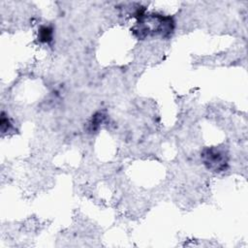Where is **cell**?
<instances>
[{"label":"cell","instance_id":"1","mask_svg":"<svg viewBox=\"0 0 248 248\" xmlns=\"http://www.w3.org/2000/svg\"><path fill=\"white\" fill-rule=\"evenodd\" d=\"M173 21L170 16H163L160 15H152L150 16H142V20H139L140 33H144V35L149 34H162L167 35L172 31Z\"/></svg>","mask_w":248,"mask_h":248},{"label":"cell","instance_id":"3","mask_svg":"<svg viewBox=\"0 0 248 248\" xmlns=\"http://www.w3.org/2000/svg\"><path fill=\"white\" fill-rule=\"evenodd\" d=\"M39 40L43 43H48L52 40V30L47 26H43L39 31Z\"/></svg>","mask_w":248,"mask_h":248},{"label":"cell","instance_id":"2","mask_svg":"<svg viewBox=\"0 0 248 248\" xmlns=\"http://www.w3.org/2000/svg\"><path fill=\"white\" fill-rule=\"evenodd\" d=\"M204 164L211 170L220 171L226 168L227 165V154L225 151L216 148H210L206 150L203 154Z\"/></svg>","mask_w":248,"mask_h":248}]
</instances>
